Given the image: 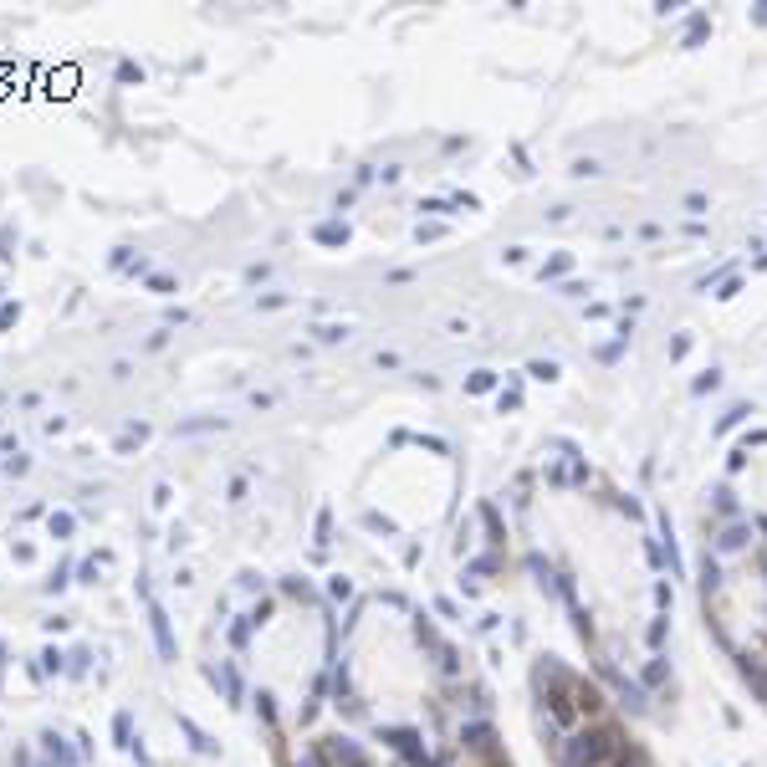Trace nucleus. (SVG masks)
I'll use <instances>...</instances> for the list:
<instances>
[{
  "mask_svg": "<svg viewBox=\"0 0 767 767\" xmlns=\"http://www.w3.org/2000/svg\"><path fill=\"white\" fill-rule=\"evenodd\" d=\"M149 624H154V640H159V655H164V660H174L179 650H174V635H169V619H164V609H159V604L149 609Z\"/></svg>",
  "mask_w": 767,
  "mask_h": 767,
  "instance_id": "nucleus-1",
  "label": "nucleus"
}]
</instances>
